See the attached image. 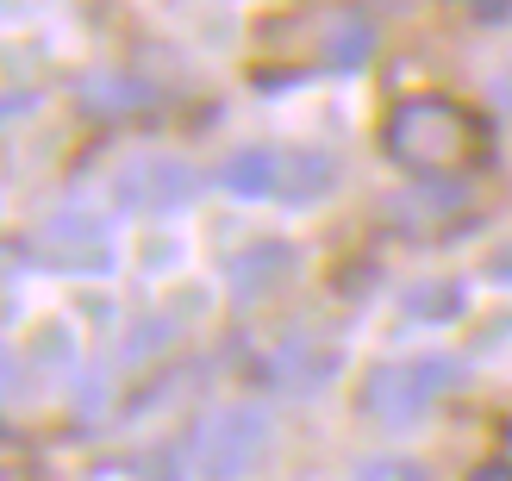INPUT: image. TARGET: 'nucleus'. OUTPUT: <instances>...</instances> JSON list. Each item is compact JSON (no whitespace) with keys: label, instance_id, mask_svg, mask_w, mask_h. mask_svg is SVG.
<instances>
[{"label":"nucleus","instance_id":"1","mask_svg":"<svg viewBox=\"0 0 512 481\" xmlns=\"http://www.w3.org/2000/svg\"><path fill=\"white\" fill-rule=\"evenodd\" d=\"M481 144H488L481 113L463 107V100H450V94H406L388 107V119H381V150H388L400 169H419V175L463 169Z\"/></svg>","mask_w":512,"mask_h":481},{"label":"nucleus","instance_id":"2","mask_svg":"<svg viewBox=\"0 0 512 481\" xmlns=\"http://www.w3.org/2000/svg\"><path fill=\"white\" fill-rule=\"evenodd\" d=\"M219 182L238 200H294V207H306V200L331 194L338 163L325 150H300V144H250L219 163Z\"/></svg>","mask_w":512,"mask_h":481},{"label":"nucleus","instance_id":"3","mask_svg":"<svg viewBox=\"0 0 512 481\" xmlns=\"http://www.w3.org/2000/svg\"><path fill=\"white\" fill-rule=\"evenodd\" d=\"M263 444H269V419L256 407H219L194 425V469L207 481H244L256 463H263Z\"/></svg>","mask_w":512,"mask_h":481},{"label":"nucleus","instance_id":"4","mask_svg":"<svg viewBox=\"0 0 512 481\" xmlns=\"http://www.w3.org/2000/svg\"><path fill=\"white\" fill-rule=\"evenodd\" d=\"M456 382V363L450 357H413V363H388V369H375L369 375V388H363V407L375 419H388V425H406V419H419L431 400H438V388Z\"/></svg>","mask_w":512,"mask_h":481},{"label":"nucleus","instance_id":"5","mask_svg":"<svg viewBox=\"0 0 512 481\" xmlns=\"http://www.w3.org/2000/svg\"><path fill=\"white\" fill-rule=\"evenodd\" d=\"M119 194L132 200V207H150V213H169V207H188L200 194V175L182 163V157H157V150H144L119 169Z\"/></svg>","mask_w":512,"mask_h":481},{"label":"nucleus","instance_id":"6","mask_svg":"<svg viewBox=\"0 0 512 481\" xmlns=\"http://www.w3.org/2000/svg\"><path fill=\"white\" fill-rule=\"evenodd\" d=\"M32 250H38V263H57V269H100L113 257V250H107V225L88 219V213H57L32 238Z\"/></svg>","mask_w":512,"mask_h":481},{"label":"nucleus","instance_id":"7","mask_svg":"<svg viewBox=\"0 0 512 481\" xmlns=\"http://www.w3.org/2000/svg\"><path fill=\"white\" fill-rule=\"evenodd\" d=\"M319 25H325V50H319L325 69H344L350 75V69H363L375 57V25L356 13V7H325Z\"/></svg>","mask_w":512,"mask_h":481},{"label":"nucleus","instance_id":"8","mask_svg":"<svg viewBox=\"0 0 512 481\" xmlns=\"http://www.w3.org/2000/svg\"><path fill=\"white\" fill-rule=\"evenodd\" d=\"M82 107L94 119H119V113L144 107V88L132 82V75H94V82H82Z\"/></svg>","mask_w":512,"mask_h":481},{"label":"nucleus","instance_id":"9","mask_svg":"<svg viewBox=\"0 0 512 481\" xmlns=\"http://www.w3.org/2000/svg\"><path fill=\"white\" fill-rule=\"evenodd\" d=\"M456 7H469L475 19H512V0H456Z\"/></svg>","mask_w":512,"mask_h":481},{"label":"nucleus","instance_id":"10","mask_svg":"<svg viewBox=\"0 0 512 481\" xmlns=\"http://www.w3.org/2000/svg\"><path fill=\"white\" fill-rule=\"evenodd\" d=\"M469 481H512V463H488V469H475Z\"/></svg>","mask_w":512,"mask_h":481}]
</instances>
